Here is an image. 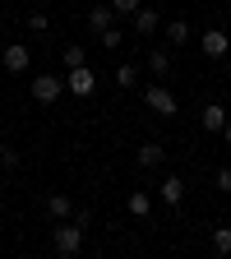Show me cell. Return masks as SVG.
<instances>
[{"label": "cell", "instance_id": "1", "mask_svg": "<svg viewBox=\"0 0 231 259\" xmlns=\"http://www.w3.org/2000/svg\"><path fill=\"white\" fill-rule=\"evenodd\" d=\"M51 245H56V254L74 259V254L83 250V222H70V218H65L56 232H51Z\"/></svg>", "mask_w": 231, "mask_h": 259}, {"label": "cell", "instance_id": "2", "mask_svg": "<svg viewBox=\"0 0 231 259\" xmlns=\"http://www.w3.org/2000/svg\"><path fill=\"white\" fill-rule=\"evenodd\" d=\"M144 107L157 111V116H176V111H180L176 93H171V88H162V83H148V88H144Z\"/></svg>", "mask_w": 231, "mask_h": 259}, {"label": "cell", "instance_id": "3", "mask_svg": "<svg viewBox=\"0 0 231 259\" xmlns=\"http://www.w3.org/2000/svg\"><path fill=\"white\" fill-rule=\"evenodd\" d=\"M65 88H70L74 97H93V88H97V74L88 70V65H74V70L65 74Z\"/></svg>", "mask_w": 231, "mask_h": 259}, {"label": "cell", "instance_id": "4", "mask_svg": "<svg viewBox=\"0 0 231 259\" xmlns=\"http://www.w3.org/2000/svg\"><path fill=\"white\" fill-rule=\"evenodd\" d=\"M0 65H5V70H10V74H23V70H28V65H32V51H28L23 42H10L5 51H0Z\"/></svg>", "mask_w": 231, "mask_h": 259}, {"label": "cell", "instance_id": "5", "mask_svg": "<svg viewBox=\"0 0 231 259\" xmlns=\"http://www.w3.org/2000/svg\"><path fill=\"white\" fill-rule=\"evenodd\" d=\"M60 93H65V79H56V74H37L32 79V97H37L42 107H51Z\"/></svg>", "mask_w": 231, "mask_h": 259}, {"label": "cell", "instance_id": "6", "mask_svg": "<svg viewBox=\"0 0 231 259\" xmlns=\"http://www.w3.org/2000/svg\"><path fill=\"white\" fill-rule=\"evenodd\" d=\"M199 51H204L208 60H222V56L231 51V37H226V32H222V28H208V32H204V37H199Z\"/></svg>", "mask_w": 231, "mask_h": 259}, {"label": "cell", "instance_id": "7", "mask_svg": "<svg viewBox=\"0 0 231 259\" xmlns=\"http://www.w3.org/2000/svg\"><path fill=\"white\" fill-rule=\"evenodd\" d=\"M157 28H162V14H157L153 5H139V10H134V32H139V37H153Z\"/></svg>", "mask_w": 231, "mask_h": 259}, {"label": "cell", "instance_id": "8", "mask_svg": "<svg viewBox=\"0 0 231 259\" xmlns=\"http://www.w3.org/2000/svg\"><path fill=\"white\" fill-rule=\"evenodd\" d=\"M134 162H139V167H144V171H157V167H162V162H167V148H162V144H153V139H148V144H144V148L134 153Z\"/></svg>", "mask_w": 231, "mask_h": 259}, {"label": "cell", "instance_id": "9", "mask_svg": "<svg viewBox=\"0 0 231 259\" xmlns=\"http://www.w3.org/2000/svg\"><path fill=\"white\" fill-rule=\"evenodd\" d=\"M199 125L208 130V135H222V125H226V107H222V102H208V107L199 111Z\"/></svg>", "mask_w": 231, "mask_h": 259}, {"label": "cell", "instance_id": "10", "mask_svg": "<svg viewBox=\"0 0 231 259\" xmlns=\"http://www.w3.org/2000/svg\"><path fill=\"white\" fill-rule=\"evenodd\" d=\"M157 194H162V204L180 208V199H185V181H180V176H167V181L157 185Z\"/></svg>", "mask_w": 231, "mask_h": 259}, {"label": "cell", "instance_id": "11", "mask_svg": "<svg viewBox=\"0 0 231 259\" xmlns=\"http://www.w3.org/2000/svg\"><path fill=\"white\" fill-rule=\"evenodd\" d=\"M47 213H51L56 222L74 218V199H70V194H51V199H47Z\"/></svg>", "mask_w": 231, "mask_h": 259}, {"label": "cell", "instance_id": "12", "mask_svg": "<svg viewBox=\"0 0 231 259\" xmlns=\"http://www.w3.org/2000/svg\"><path fill=\"white\" fill-rule=\"evenodd\" d=\"M111 19H116V10H111V5H93V10H88V28H93V32H107V28H111Z\"/></svg>", "mask_w": 231, "mask_h": 259}, {"label": "cell", "instance_id": "13", "mask_svg": "<svg viewBox=\"0 0 231 259\" xmlns=\"http://www.w3.org/2000/svg\"><path fill=\"white\" fill-rule=\"evenodd\" d=\"M148 70H153V74H171V51H167V47H153V51H148Z\"/></svg>", "mask_w": 231, "mask_h": 259}, {"label": "cell", "instance_id": "14", "mask_svg": "<svg viewBox=\"0 0 231 259\" xmlns=\"http://www.w3.org/2000/svg\"><path fill=\"white\" fill-rule=\"evenodd\" d=\"M125 208L134 213V218H148V208H153V199H148V190H134V194H129V199H125Z\"/></svg>", "mask_w": 231, "mask_h": 259}, {"label": "cell", "instance_id": "15", "mask_svg": "<svg viewBox=\"0 0 231 259\" xmlns=\"http://www.w3.org/2000/svg\"><path fill=\"white\" fill-rule=\"evenodd\" d=\"M190 37H194V32H190V23H185V19H171V23H167V42H176V47H185Z\"/></svg>", "mask_w": 231, "mask_h": 259}, {"label": "cell", "instance_id": "16", "mask_svg": "<svg viewBox=\"0 0 231 259\" xmlns=\"http://www.w3.org/2000/svg\"><path fill=\"white\" fill-rule=\"evenodd\" d=\"M116 83H120V88H134V83H139V65H129V60H125L120 70H116Z\"/></svg>", "mask_w": 231, "mask_h": 259}, {"label": "cell", "instance_id": "17", "mask_svg": "<svg viewBox=\"0 0 231 259\" xmlns=\"http://www.w3.org/2000/svg\"><path fill=\"white\" fill-rule=\"evenodd\" d=\"M97 37H102V47H107V51H120V47H125V32H120L116 23H111L107 32H97Z\"/></svg>", "mask_w": 231, "mask_h": 259}, {"label": "cell", "instance_id": "18", "mask_svg": "<svg viewBox=\"0 0 231 259\" xmlns=\"http://www.w3.org/2000/svg\"><path fill=\"white\" fill-rule=\"evenodd\" d=\"M60 56H65V70H74V65H88V51H83L79 42H74V47H65Z\"/></svg>", "mask_w": 231, "mask_h": 259}, {"label": "cell", "instance_id": "19", "mask_svg": "<svg viewBox=\"0 0 231 259\" xmlns=\"http://www.w3.org/2000/svg\"><path fill=\"white\" fill-rule=\"evenodd\" d=\"M213 254H231V227H217L213 232Z\"/></svg>", "mask_w": 231, "mask_h": 259}, {"label": "cell", "instance_id": "20", "mask_svg": "<svg viewBox=\"0 0 231 259\" xmlns=\"http://www.w3.org/2000/svg\"><path fill=\"white\" fill-rule=\"evenodd\" d=\"M28 28H32V32H47V28H51V19H47L42 10H32V14H28Z\"/></svg>", "mask_w": 231, "mask_h": 259}, {"label": "cell", "instance_id": "21", "mask_svg": "<svg viewBox=\"0 0 231 259\" xmlns=\"http://www.w3.org/2000/svg\"><path fill=\"white\" fill-rule=\"evenodd\" d=\"M139 5H144V0H111V10H116V14H134Z\"/></svg>", "mask_w": 231, "mask_h": 259}, {"label": "cell", "instance_id": "22", "mask_svg": "<svg viewBox=\"0 0 231 259\" xmlns=\"http://www.w3.org/2000/svg\"><path fill=\"white\" fill-rule=\"evenodd\" d=\"M217 190L231 194V167H217Z\"/></svg>", "mask_w": 231, "mask_h": 259}, {"label": "cell", "instance_id": "23", "mask_svg": "<svg viewBox=\"0 0 231 259\" xmlns=\"http://www.w3.org/2000/svg\"><path fill=\"white\" fill-rule=\"evenodd\" d=\"M222 139H226V144H231V116H226V125H222Z\"/></svg>", "mask_w": 231, "mask_h": 259}]
</instances>
